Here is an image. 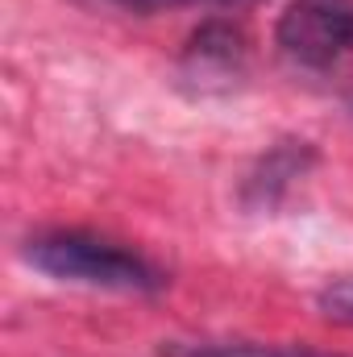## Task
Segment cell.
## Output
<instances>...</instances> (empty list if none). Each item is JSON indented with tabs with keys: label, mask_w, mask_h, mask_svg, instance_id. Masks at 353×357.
Listing matches in <instances>:
<instances>
[{
	"label": "cell",
	"mask_w": 353,
	"mask_h": 357,
	"mask_svg": "<svg viewBox=\"0 0 353 357\" xmlns=\"http://www.w3.org/2000/svg\"><path fill=\"white\" fill-rule=\"evenodd\" d=\"M25 262L54 282H75L91 291H121V295H150L167 282V274L146 254L96 237L84 229H54L25 241Z\"/></svg>",
	"instance_id": "cell-1"
},
{
	"label": "cell",
	"mask_w": 353,
	"mask_h": 357,
	"mask_svg": "<svg viewBox=\"0 0 353 357\" xmlns=\"http://www.w3.org/2000/svg\"><path fill=\"white\" fill-rule=\"evenodd\" d=\"M278 46L299 67H333L353 50V0H291L278 17Z\"/></svg>",
	"instance_id": "cell-2"
},
{
	"label": "cell",
	"mask_w": 353,
	"mask_h": 357,
	"mask_svg": "<svg viewBox=\"0 0 353 357\" xmlns=\"http://www.w3.org/2000/svg\"><path fill=\"white\" fill-rule=\"evenodd\" d=\"M237 63H241V33L220 21L204 25L187 46V67L200 79H229L237 75Z\"/></svg>",
	"instance_id": "cell-3"
},
{
	"label": "cell",
	"mask_w": 353,
	"mask_h": 357,
	"mask_svg": "<svg viewBox=\"0 0 353 357\" xmlns=\"http://www.w3.org/2000/svg\"><path fill=\"white\" fill-rule=\"evenodd\" d=\"M163 357H345L312 345H262V341H167Z\"/></svg>",
	"instance_id": "cell-4"
},
{
	"label": "cell",
	"mask_w": 353,
	"mask_h": 357,
	"mask_svg": "<svg viewBox=\"0 0 353 357\" xmlns=\"http://www.w3.org/2000/svg\"><path fill=\"white\" fill-rule=\"evenodd\" d=\"M320 312L333 320V324H350L353 328V278H341V282H329L320 295H316Z\"/></svg>",
	"instance_id": "cell-5"
},
{
	"label": "cell",
	"mask_w": 353,
	"mask_h": 357,
	"mask_svg": "<svg viewBox=\"0 0 353 357\" xmlns=\"http://www.w3.org/2000/svg\"><path fill=\"white\" fill-rule=\"evenodd\" d=\"M133 13H163V8H183V4H204V0H112Z\"/></svg>",
	"instance_id": "cell-6"
},
{
	"label": "cell",
	"mask_w": 353,
	"mask_h": 357,
	"mask_svg": "<svg viewBox=\"0 0 353 357\" xmlns=\"http://www.w3.org/2000/svg\"><path fill=\"white\" fill-rule=\"evenodd\" d=\"M225 4H246V0H225Z\"/></svg>",
	"instance_id": "cell-7"
}]
</instances>
